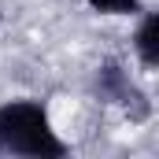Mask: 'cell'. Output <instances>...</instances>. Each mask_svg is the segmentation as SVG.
Returning <instances> with one entry per match:
<instances>
[{
  "label": "cell",
  "mask_w": 159,
  "mask_h": 159,
  "mask_svg": "<svg viewBox=\"0 0 159 159\" xmlns=\"http://www.w3.org/2000/svg\"><path fill=\"white\" fill-rule=\"evenodd\" d=\"M0 148L15 156H34V159H56L63 156V141L52 133L48 115L30 100H15L0 107Z\"/></svg>",
  "instance_id": "cell-1"
},
{
  "label": "cell",
  "mask_w": 159,
  "mask_h": 159,
  "mask_svg": "<svg viewBox=\"0 0 159 159\" xmlns=\"http://www.w3.org/2000/svg\"><path fill=\"white\" fill-rule=\"evenodd\" d=\"M96 89H100L104 100H122V104H133V100L141 96V93L129 85V78H126V70H122L119 63H104V67H100Z\"/></svg>",
  "instance_id": "cell-2"
},
{
  "label": "cell",
  "mask_w": 159,
  "mask_h": 159,
  "mask_svg": "<svg viewBox=\"0 0 159 159\" xmlns=\"http://www.w3.org/2000/svg\"><path fill=\"white\" fill-rule=\"evenodd\" d=\"M133 44H137V56H141L148 67L159 63V19H156V15H144V22H141Z\"/></svg>",
  "instance_id": "cell-3"
},
{
  "label": "cell",
  "mask_w": 159,
  "mask_h": 159,
  "mask_svg": "<svg viewBox=\"0 0 159 159\" xmlns=\"http://www.w3.org/2000/svg\"><path fill=\"white\" fill-rule=\"evenodd\" d=\"M93 11H104V15H133L141 11V0H85Z\"/></svg>",
  "instance_id": "cell-4"
}]
</instances>
